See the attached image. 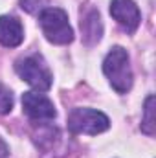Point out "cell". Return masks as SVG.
Segmentation results:
<instances>
[{"label":"cell","mask_w":156,"mask_h":158,"mask_svg":"<svg viewBox=\"0 0 156 158\" xmlns=\"http://www.w3.org/2000/svg\"><path fill=\"white\" fill-rule=\"evenodd\" d=\"M103 72L109 79V83L112 85V88L125 94L130 90L132 86V70H130V63H129V53L125 48L114 46L109 55L103 61Z\"/></svg>","instance_id":"1"},{"label":"cell","mask_w":156,"mask_h":158,"mask_svg":"<svg viewBox=\"0 0 156 158\" xmlns=\"http://www.w3.org/2000/svg\"><path fill=\"white\" fill-rule=\"evenodd\" d=\"M39 24L44 37L53 44H68L74 40V30L68 22V15L59 7H44L39 15Z\"/></svg>","instance_id":"2"},{"label":"cell","mask_w":156,"mask_h":158,"mask_svg":"<svg viewBox=\"0 0 156 158\" xmlns=\"http://www.w3.org/2000/svg\"><path fill=\"white\" fill-rule=\"evenodd\" d=\"M15 70H17V74L20 76V79H24V81H26L28 85H31L35 90H39V92L50 90L53 77H51L50 68H48L46 63L42 61V57H39V55L24 57V59L17 61Z\"/></svg>","instance_id":"3"},{"label":"cell","mask_w":156,"mask_h":158,"mask_svg":"<svg viewBox=\"0 0 156 158\" xmlns=\"http://www.w3.org/2000/svg\"><path fill=\"white\" fill-rule=\"evenodd\" d=\"M110 127V119L94 109H74L68 116V129L74 134H99Z\"/></svg>","instance_id":"4"},{"label":"cell","mask_w":156,"mask_h":158,"mask_svg":"<svg viewBox=\"0 0 156 158\" xmlns=\"http://www.w3.org/2000/svg\"><path fill=\"white\" fill-rule=\"evenodd\" d=\"M22 109L35 121L53 119L55 114H57L53 103L44 94H39V92H24L22 94Z\"/></svg>","instance_id":"5"},{"label":"cell","mask_w":156,"mask_h":158,"mask_svg":"<svg viewBox=\"0 0 156 158\" xmlns=\"http://www.w3.org/2000/svg\"><path fill=\"white\" fill-rule=\"evenodd\" d=\"M110 15L129 33L136 31V28L140 26V20H142V13L132 0H112L110 2Z\"/></svg>","instance_id":"6"},{"label":"cell","mask_w":156,"mask_h":158,"mask_svg":"<svg viewBox=\"0 0 156 158\" xmlns=\"http://www.w3.org/2000/svg\"><path fill=\"white\" fill-rule=\"evenodd\" d=\"M24 40V28L20 20L9 15L0 17V44L7 48H15Z\"/></svg>","instance_id":"7"},{"label":"cell","mask_w":156,"mask_h":158,"mask_svg":"<svg viewBox=\"0 0 156 158\" xmlns=\"http://www.w3.org/2000/svg\"><path fill=\"white\" fill-rule=\"evenodd\" d=\"M81 30H83V35H84V40L86 44H92L96 40L101 39V19H99V13L96 11H90L84 20H81Z\"/></svg>","instance_id":"8"},{"label":"cell","mask_w":156,"mask_h":158,"mask_svg":"<svg viewBox=\"0 0 156 158\" xmlns=\"http://www.w3.org/2000/svg\"><path fill=\"white\" fill-rule=\"evenodd\" d=\"M145 116L142 119V131L149 136L154 134V123H156V118H154V96H149L147 101H145V109H143Z\"/></svg>","instance_id":"9"},{"label":"cell","mask_w":156,"mask_h":158,"mask_svg":"<svg viewBox=\"0 0 156 158\" xmlns=\"http://www.w3.org/2000/svg\"><path fill=\"white\" fill-rule=\"evenodd\" d=\"M13 103H15V99H13V92H11L6 85L0 83V114H7V112H11Z\"/></svg>","instance_id":"10"},{"label":"cell","mask_w":156,"mask_h":158,"mask_svg":"<svg viewBox=\"0 0 156 158\" xmlns=\"http://www.w3.org/2000/svg\"><path fill=\"white\" fill-rule=\"evenodd\" d=\"M42 4H44V0H20L22 9H26V11H30V13H35L37 9H40Z\"/></svg>","instance_id":"11"},{"label":"cell","mask_w":156,"mask_h":158,"mask_svg":"<svg viewBox=\"0 0 156 158\" xmlns=\"http://www.w3.org/2000/svg\"><path fill=\"white\" fill-rule=\"evenodd\" d=\"M9 155V147H7V143L0 138V158H6Z\"/></svg>","instance_id":"12"}]
</instances>
